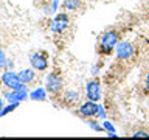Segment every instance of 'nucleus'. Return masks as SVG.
<instances>
[{
  "label": "nucleus",
  "mask_w": 149,
  "mask_h": 140,
  "mask_svg": "<svg viewBox=\"0 0 149 140\" xmlns=\"http://www.w3.org/2000/svg\"><path fill=\"white\" fill-rule=\"evenodd\" d=\"M3 109V101H2V98H0V111Z\"/></svg>",
  "instance_id": "412c9836"
},
{
  "label": "nucleus",
  "mask_w": 149,
  "mask_h": 140,
  "mask_svg": "<svg viewBox=\"0 0 149 140\" xmlns=\"http://www.w3.org/2000/svg\"><path fill=\"white\" fill-rule=\"evenodd\" d=\"M144 87H146V90H149V72L144 76Z\"/></svg>",
  "instance_id": "6ab92c4d"
},
{
  "label": "nucleus",
  "mask_w": 149,
  "mask_h": 140,
  "mask_svg": "<svg viewBox=\"0 0 149 140\" xmlns=\"http://www.w3.org/2000/svg\"><path fill=\"white\" fill-rule=\"evenodd\" d=\"M79 100V95H78V92H67V95H65V101L67 103H76Z\"/></svg>",
  "instance_id": "4468645a"
},
{
  "label": "nucleus",
  "mask_w": 149,
  "mask_h": 140,
  "mask_svg": "<svg viewBox=\"0 0 149 140\" xmlns=\"http://www.w3.org/2000/svg\"><path fill=\"white\" fill-rule=\"evenodd\" d=\"M45 87L51 95H56V93H59L62 90V78H61L58 73H50L48 76H47Z\"/></svg>",
  "instance_id": "7ed1b4c3"
},
{
  "label": "nucleus",
  "mask_w": 149,
  "mask_h": 140,
  "mask_svg": "<svg viewBox=\"0 0 149 140\" xmlns=\"http://www.w3.org/2000/svg\"><path fill=\"white\" fill-rule=\"evenodd\" d=\"M116 44H118V34H116L115 31H107L101 36L100 47H101L102 53H110L112 48L116 47Z\"/></svg>",
  "instance_id": "f03ea898"
},
{
  "label": "nucleus",
  "mask_w": 149,
  "mask_h": 140,
  "mask_svg": "<svg viewBox=\"0 0 149 140\" xmlns=\"http://www.w3.org/2000/svg\"><path fill=\"white\" fill-rule=\"evenodd\" d=\"M30 98L34 101H45L47 100V95H45V90L44 89H36L30 93Z\"/></svg>",
  "instance_id": "9b49d317"
},
{
  "label": "nucleus",
  "mask_w": 149,
  "mask_h": 140,
  "mask_svg": "<svg viewBox=\"0 0 149 140\" xmlns=\"http://www.w3.org/2000/svg\"><path fill=\"white\" fill-rule=\"evenodd\" d=\"M30 62H31V67L37 70V72L48 69V59H47V56L44 53H33L30 58Z\"/></svg>",
  "instance_id": "0eeeda50"
},
{
  "label": "nucleus",
  "mask_w": 149,
  "mask_h": 140,
  "mask_svg": "<svg viewBox=\"0 0 149 140\" xmlns=\"http://www.w3.org/2000/svg\"><path fill=\"white\" fill-rule=\"evenodd\" d=\"M88 125H90V126H92V128L95 129V131H98V132H100V131H102V126H100V125H96L95 121H88Z\"/></svg>",
  "instance_id": "a211bd4d"
},
{
  "label": "nucleus",
  "mask_w": 149,
  "mask_h": 140,
  "mask_svg": "<svg viewBox=\"0 0 149 140\" xmlns=\"http://www.w3.org/2000/svg\"><path fill=\"white\" fill-rule=\"evenodd\" d=\"M132 137H149V132H146V131H135Z\"/></svg>",
  "instance_id": "f3484780"
},
{
  "label": "nucleus",
  "mask_w": 149,
  "mask_h": 140,
  "mask_svg": "<svg viewBox=\"0 0 149 140\" xmlns=\"http://www.w3.org/2000/svg\"><path fill=\"white\" fill-rule=\"evenodd\" d=\"M67 27H68V17H67V14H58L56 19H54V22L51 23L50 30L54 31V33H62Z\"/></svg>",
  "instance_id": "1a4fd4ad"
},
{
  "label": "nucleus",
  "mask_w": 149,
  "mask_h": 140,
  "mask_svg": "<svg viewBox=\"0 0 149 140\" xmlns=\"http://www.w3.org/2000/svg\"><path fill=\"white\" fill-rule=\"evenodd\" d=\"M6 62H8L6 56H5V53H3V50L0 48V69H5V67H6Z\"/></svg>",
  "instance_id": "2eb2a0df"
},
{
  "label": "nucleus",
  "mask_w": 149,
  "mask_h": 140,
  "mask_svg": "<svg viewBox=\"0 0 149 140\" xmlns=\"http://www.w3.org/2000/svg\"><path fill=\"white\" fill-rule=\"evenodd\" d=\"M86 93H87V100L90 101H100L101 98V84L98 79H92L87 83L86 86Z\"/></svg>",
  "instance_id": "39448f33"
},
{
  "label": "nucleus",
  "mask_w": 149,
  "mask_h": 140,
  "mask_svg": "<svg viewBox=\"0 0 149 140\" xmlns=\"http://www.w3.org/2000/svg\"><path fill=\"white\" fill-rule=\"evenodd\" d=\"M134 55V47L129 42H118L116 44V58L118 59H129Z\"/></svg>",
  "instance_id": "6e6552de"
},
{
  "label": "nucleus",
  "mask_w": 149,
  "mask_h": 140,
  "mask_svg": "<svg viewBox=\"0 0 149 140\" xmlns=\"http://www.w3.org/2000/svg\"><path fill=\"white\" fill-rule=\"evenodd\" d=\"M30 97L28 95V90H26V86L23 84L22 87L19 89H11L9 92L5 93V98L9 101V103H20L23 100H26V98Z\"/></svg>",
  "instance_id": "20e7f679"
},
{
  "label": "nucleus",
  "mask_w": 149,
  "mask_h": 140,
  "mask_svg": "<svg viewBox=\"0 0 149 140\" xmlns=\"http://www.w3.org/2000/svg\"><path fill=\"white\" fill-rule=\"evenodd\" d=\"M2 84L8 89H19L23 86L22 79L19 78V73H14L13 70H5L2 73Z\"/></svg>",
  "instance_id": "f257e3e1"
},
{
  "label": "nucleus",
  "mask_w": 149,
  "mask_h": 140,
  "mask_svg": "<svg viewBox=\"0 0 149 140\" xmlns=\"http://www.w3.org/2000/svg\"><path fill=\"white\" fill-rule=\"evenodd\" d=\"M17 104H19V103H9L6 107H3V109L0 111V117H5L6 114H9V112H13V111L17 107Z\"/></svg>",
  "instance_id": "ddd939ff"
},
{
  "label": "nucleus",
  "mask_w": 149,
  "mask_h": 140,
  "mask_svg": "<svg viewBox=\"0 0 149 140\" xmlns=\"http://www.w3.org/2000/svg\"><path fill=\"white\" fill-rule=\"evenodd\" d=\"M6 65H8L9 69H11V67H14V62H13V61H8V62H6Z\"/></svg>",
  "instance_id": "aec40b11"
},
{
  "label": "nucleus",
  "mask_w": 149,
  "mask_h": 140,
  "mask_svg": "<svg viewBox=\"0 0 149 140\" xmlns=\"http://www.w3.org/2000/svg\"><path fill=\"white\" fill-rule=\"evenodd\" d=\"M100 107L101 106H98L96 104V101H86L84 104H81V107H79V111H78V114L84 117V118H92V117H95L98 115V111H100Z\"/></svg>",
  "instance_id": "423d86ee"
},
{
  "label": "nucleus",
  "mask_w": 149,
  "mask_h": 140,
  "mask_svg": "<svg viewBox=\"0 0 149 140\" xmlns=\"http://www.w3.org/2000/svg\"><path fill=\"white\" fill-rule=\"evenodd\" d=\"M79 5H81V2H79V0H65V2H64L65 9H70V11H74V9H78Z\"/></svg>",
  "instance_id": "f8f14e48"
},
{
  "label": "nucleus",
  "mask_w": 149,
  "mask_h": 140,
  "mask_svg": "<svg viewBox=\"0 0 149 140\" xmlns=\"http://www.w3.org/2000/svg\"><path fill=\"white\" fill-rule=\"evenodd\" d=\"M34 76H36V72H34V69H23V70H20L19 72V78L22 79V83L23 84H30L33 79H34Z\"/></svg>",
  "instance_id": "9d476101"
},
{
  "label": "nucleus",
  "mask_w": 149,
  "mask_h": 140,
  "mask_svg": "<svg viewBox=\"0 0 149 140\" xmlns=\"http://www.w3.org/2000/svg\"><path fill=\"white\" fill-rule=\"evenodd\" d=\"M104 129H106L109 134H115V128L109 123V121H104Z\"/></svg>",
  "instance_id": "dca6fc26"
}]
</instances>
